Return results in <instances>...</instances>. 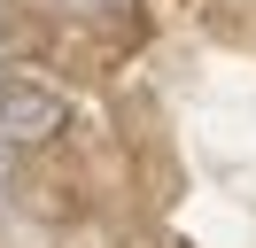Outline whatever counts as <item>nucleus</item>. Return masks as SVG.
Here are the masks:
<instances>
[{"label": "nucleus", "mask_w": 256, "mask_h": 248, "mask_svg": "<svg viewBox=\"0 0 256 248\" xmlns=\"http://www.w3.org/2000/svg\"><path fill=\"white\" fill-rule=\"evenodd\" d=\"M62 124H70L62 93L32 86V78H8V86H0V140H16V148H39V140H54Z\"/></svg>", "instance_id": "obj_1"}, {"label": "nucleus", "mask_w": 256, "mask_h": 248, "mask_svg": "<svg viewBox=\"0 0 256 248\" xmlns=\"http://www.w3.org/2000/svg\"><path fill=\"white\" fill-rule=\"evenodd\" d=\"M70 16H124V0H62Z\"/></svg>", "instance_id": "obj_2"}]
</instances>
